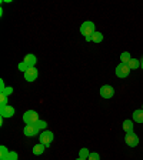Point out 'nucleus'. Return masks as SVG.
Here are the masks:
<instances>
[{
  "instance_id": "1",
  "label": "nucleus",
  "mask_w": 143,
  "mask_h": 160,
  "mask_svg": "<svg viewBox=\"0 0 143 160\" xmlns=\"http://www.w3.org/2000/svg\"><path fill=\"white\" fill-rule=\"evenodd\" d=\"M94 32H96V27H94V23H93V22H90V20L84 22V23L80 26V33L83 34L84 37L92 36Z\"/></svg>"
},
{
  "instance_id": "2",
  "label": "nucleus",
  "mask_w": 143,
  "mask_h": 160,
  "mask_svg": "<svg viewBox=\"0 0 143 160\" xmlns=\"http://www.w3.org/2000/svg\"><path fill=\"white\" fill-rule=\"evenodd\" d=\"M39 114L36 110H27L26 113L23 114V122L26 124H34L36 122H39Z\"/></svg>"
},
{
  "instance_id": "3",
  "label": "nucleus",
  "mask_w": 143,
  "mask_h": 160,
  "mask_svg": "<svg viewBox=\"0 0 143 160\" xmlns=\"http://www.w3.org/2000/svg\"><path fill=\"white\" fill-rule=\"evenodd\" d=\"M54 139V134L52 133V132H49V130H43L42 133H40L39 136V140H40V143L44 144L46 147H49L50 144H52V142H53Z\"/></svg>"
},
{
  "instance_id": "4",
  "label": "nucleus",
  "mask_w": 143,
  "mask_h": 160,
  "mask_svg": "<svg viewBox=\"0 0 143 160\" xmlns=\"http://www.w3.org/2000/svg\"><path fill=\"white\" fill-rule=\"evenodd\" d=\"M125 142H126L127 146L136 147L137 144H139V137H137V134L135 133V132H132V133H126V136H125Z\"/></svg>"
},
{
  "instance_id": "5",
  "label": "nucleus",
  "mask_w": 143,
  "mask_h": 160,
  "mask_svg": "<svg viewBox=\"0 0 143 160\" xmlns=\"http://www.w3.org/2000/svg\"><path fill=\"white\" fill-rule=\"evenodd\" d=\"M130 73V69L127 64L125 63H120L119 66L116 67V76L119 77V79H125V77H127Z\"/></svg>"
},
{
  "instance_id": "6",
  "label": "nucleus",
  "mask_w": 143,
  "mask_h": 160,
  "mask_svg": "<svg viewBox=\"0 0 143 160\" xmlns=\"http://www.w3.org/2000/svg\"><path fill=\"white\" fill-rule=\"evenodd\" d=\"M115 94V89L109 84H105V86L100 87V96L103 97V99H112Z\"/></svg>"
},
{
  "instance_id": "7",
  "label": "nucleus",
  "mask_w": 143,
  "mask_h": 160,
  "mask_svg": "<svg viewBox=\"0 0 143 160\" xmlns=\"http://www.w3.org/2000/svg\"><path fill=\"white\" fill-rule=\"evenodd\" d=\"M14 112H16L14 107L7 104L6 107H2V109H0V116L3 117V119H10V117L14 116Z\"/></svg>"
},
{
  "instance_id": "8",
  "label": "nucleus",
  "mask_w": 143,
  "mask_h": 160,
  "mask_svg": "<svg viewBox=\"0 0 143 160\" xmlns=\"http://www.w3.org/2000/svg\"><path fill=\"white\" fill-rule=\"evenodd\" d=\"M37 76H39V72H37L36 67H30L26 73H24V80L26 82H34L37 79Z\"/></svg>"
},
{
  "instance_id": "9",
  "label": "nucleus",
  "mask_w": 143,
  "mask_h": 160,
  "mask_svg": "<svg viewBox=\"0 0 143 160\" xmlns=\"http://www.w3.org/2000/svg\"><path fill=\"white\" fill-rule=\"evenodd\" d=\"M23 133H24V136H27V137H34L39 133V130H37V127L34 126V124H26L23 129Z\"/></svg>"
},
{
  "instance_id": "10",
  "label": "nucleus",
  "mask_w": 143,
  "mask_h": 160,
  "mask_svg": "<svg viewBox=\"0 0 143 160\" xmlns=\"http://www.w3.org/2000/svg\"><path fill=\"white\" fill-rule=\"evenodd\" d=\"M23 62H24V63H27V64H29L30 67H34V64H36L37 59H36V56H34V54L29 53V54H26V56H24Z\"/></svg>"
},
{
  "instance_id": "11",
  "label": "nucleus",
  "mask_w": 143,
  "mask_h": 160,
  "mask_svg": "<svg viewBox=\"0 0 143 160\" xmlns=\"http://www.w3.org/2000/svg\"><path fill=\"white\" fill-rule=\"evenodd\" d=\"M135 129V124H133V120H123V130L126 133H132Z\"/></svg>"
},
{
  "instance_id": "12",
  "label": "nucleus",
  "mask_w": 143,
  "mask_h": 160,
  "mask_svg": "<svg viewBox=\"0 0 143 160\" xmlns=\"http://www.w3.org/2000/svg\"><path fill=\"white\" fill-rule=\"evenodd\" d=\"M46 150V146L42 143L36 144V146H33V149H32V153L36 154V156H40V154H43V152Z\"/></svg>"
},
{
  "instance_id": "13",
  "label": "nucleus",
  "mask_w": 143,
  "mask_h": 160,
  "mask_svg": "<svg viewBox=\"0 0 143 160\" xmlns=\"http://www.w3.org/2000/svg\"><path fill=\"white\" fill-rule=\"evenodd\" d=\"M133 120L136 123H143V110H135L133 112Z\"/></svg>"
},
{
  "instance_id": "14",
  "label": "nucleus",
  "mask_w": 143,
  "mask_h": 160,
  "mask_svg": "<svg viewBox=\"0 0 143 160\" xmlns=\"http://www.w3.org/2000/svg\"><path fill=\"white\" fill-rule=\"evenodd\" d=\"M127 66H129L130 70H136L137 67L140 66V62L137 59H135V57H132V59H130V62L127 63Z\"/></svg>"
},
{
  "instance_id": "15",
  "label": "nucleus",
  "mask_w": 143,
  "mask_h": 160,
  "mask_svg": "<svg viewBox=\"0 0 143 160\" xmlns=\"http://www.w3.org/2000/svg\"><path fill=\"white\" fill-rule=\"evenodd\" d=\"M92 42H94V43H102V42H103V34L100 33V32H94V33L92 34Z\"/></svg>"
},
{
  "instance_id": "16",
  "label": "nucleus",
  "mask_w": 143,
  "mask_h": 160,
  "mask_svg": "<svg viewBox=\"0 0 143 160\" xmlns=\"http://www.w3.org/2000/svg\"><path fill=\"white\" fill-rule=\"evenodd\" d=\"M130 59H132V56H130L129 52H123V53L120 54V63L127 64L130 62Z\"/></svg>"
},
{
  "instance_id": "17",
  "label": "nucleus",
  "mask_w": 143,
  "mask_h": 160,
  "mask_svg": "<svg viewBox=\"0 0 143 160\" xmlns=\"http://www.w3.org/2000/svg\"><path fill=\"white\" fill-rule=\"evenodd\" d=\"M9 154H10V152L7 150L6 146H2V147H0V160H7Z\"/></svg>"
},
{
  "instance_id": "18",
  "label": "nucleus",
  "mask_w": 143,
  "mask_h": 160,
  "mask_svg": "<svg viewBox=\"0 0 143 160\" xmlns=\"http://www.w3.org/2000/svg\"><path fill=\"white\" fill-rule=\"evenodd\" d=\"M34 126H36L37 130L40 132V130H44V129H46V127H47V123L44 122V120H39V122H36V123H34Z\"/></svg>"
},
{
  "instance_id": "19",
  "label": "nucleus",
  "mask_w": 143,
  "mask_h": 160,
  "mask_svg": "<svg viewBox=\"0 0 143 160\" xmlns=\"http://www.w3.org/2000/svg\"><path fill=\"white\" fill-rule=\"evenodd\" d=\"M89 156H90V153H89V150H87L86 147L80 149V152H79V157H82V159H87Z\"/></svg>"
},
{
  "instance_id": "20",
  "label": "nucleus",
  "mask_w": 143,
  "mask_h": 160,
  "mask_svg": "<svg viewBox=\"0 0 143 160\" xmlns=\"http://www.w3.org/2000/svg\"><path fill=\"white\" fill-rule=\"evenodd\" d=\"M17 69L20 70V72H23V73H26L27 70L30 69V66L27 63H24V62H22V63H19V66H17Z\"/></svg>"
},
{
  "instance_id": "21",
  "label": "nucleus",
  "mask_w": 143,
  "mask_h": 160,
  "mask_svg": "<svg viewBox=\"0 0 143 160\" xmlns=\"http://www.w3.org/2000/svg\"><path fill=\"white\" fill-rule=\"evenodd\" d=\"M7 100H9V97H7V96H4V94H0V109L7 106Z\"/></svg>"
},
{
  "instance_id": "22",
  "label": "nucleus",
  "mask_w": 143,
  "mask_h": 160,
  "mask_svg": "<svg viewBox=\"0 0 143 160\" xmlns=\"http://www.w3.org/2000/svg\"><path fill=\"white\" fill-rule=\"evenodd\" d=\"M12 93H13V87H12V86L6 87L4 90H2V92H0V94H4V96H7V97H9Z\"/></svg>"
},
{
  "instance_id": "23",
  "label": "nucleus",
  "mask_w": 143,
  "mask_h": 160,
  "mask_svg": "<svg viewBox=\"0 0 143 160\" xmlns=\"http://www.w3.org/2000/svg\"><path fill=\"white\" fill-rule=\"evenodd\" d=\"M7 160H19V156H17L16 152H10L9 157H7Z\"/></svg>"
},
{
  "instance_id": "24",
  "label": "nucleus",
  "mask_w": 143,
  "mask_h": 160,
  "mask_svg": "<svg viewBox=\"0 0 143 160\" xmlns=\"http://www.w3.org/2000/svg\"><path fill=\"white\" fill-rule=\"evenodd\" d=\"M87 160H100L99 153H90V156L87 157Z\"/></svg>"
},
{
  "instance_id": "25",
  "label": "nucleus",
  "mask_w": 143,
  "mask_h": 160,
  "mask_svg": "<svg viewBox=\"0 0 143 160\" xmlns=\"http://www.w3.org/2000/svg\"><path fill=\"white\" fill-rule=\"evenodd\" d=\"M6 89V86H4V82L3 80H0V92H2V90H4Z\"/></svg>"
},
{
  "instance_id": "26",
  "label": "nucleus",
  "mask_w": 143,
  "mask_h": 160,
  "mask_svg": "<svg viewBox=\"0 0 143 160\" xmlns=\"http://www.w3.org/2000/svg\"><path fill=\"white\" fill-rule=\"evenodd\" d=\"M76 160H87V159H82V157H77Z\"/></svg>"
},
{
  "instance_id": "27",
  "label": "nucleus",
  "mask_w": 143,
  "mask_h": 160,
  "mask_svg": "<svg viewBox=\"0 0 143 160\" xmlns=\"http://www.w3.org/2000/svg\"><path fill=\"white\" fill-rule=\"evenodd\" d=\"M140 67H142V69H143V60H142V62H140Z\"/></svg>"
},
{
  "instance_id": "28",
  "label": "nucleus",
  "mask_w": 143,
  "mask_h": 160,
  "mask_svg": "<svg viewBox=\"0 0 143 160\" xmlns=\"http://www.w3.org/2000/svg\"><path fill=\"white\" fill-rule=\"evenodd\" d=\"M142 110H143V104H142Z\"/></svg>"
},
{
  "instance_id": "29",
  "label": "nucleus",
  "mask_w": 143,
  "mask_h": 160,
  "mask_svg": "<svg viewBox=\"0 0 143 160\" xmlns=\"http://www.w3.org/2000/svg\"><path fill=\"white\" fill-rule=\"evenodd\" d=\"M142 60H143V59H142Z\"/></svg>"
}]
</instances>
